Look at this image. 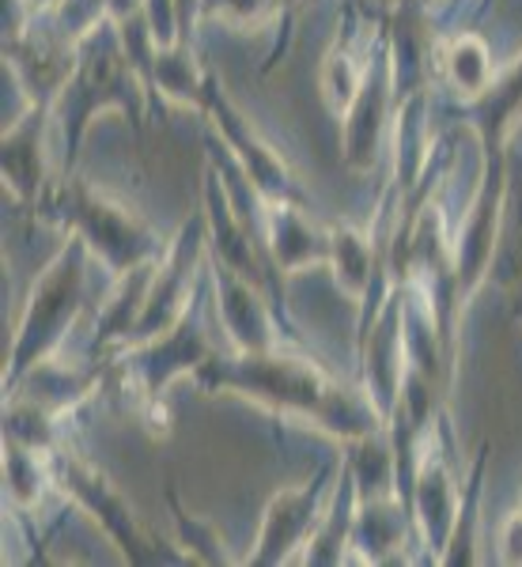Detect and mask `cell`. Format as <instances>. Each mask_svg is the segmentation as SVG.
Wrapping results in <instances>:
<instances>
[{"mask_svg":"<svg viewBox=\"0 0 522 567\" xmlns=\"http://www.w3.org/2000/svg\"><path fill=\"white\" fill-rule=\"evenodd\" d=\"M409 529H413V515H409L401 496L360 499L352 537H348V560H364V564L401 560L406 556Z\"/></svg>","mask_w":522,"mask_h":567,"instance_id":"obj_11","label":"cell"},{"mask_svg":"<svg viewBox=\"0 0 522 567\" xmlns=\"http://www.w3.org/2000/svg\"><path fill=\"white\" fill-rule=\"evenodd\" d=\"M213 355L216 349L205 329H201L197 315H186L163 337H152V341H144V344L122 349L117 371H122V379L133 386L136 405L144 409V405H152V401H163V393H167L174 379L197 374Z\"/></svg>","mask_w":522,"mask_h":567,"instance_id":"obj_7","label":"cell"},{"mask_svg":"<svg viewBox=\"0 0 522 567\" xmlns=\"http://www.w3.org/2000/svg\"><path fill=\"white\" fill-rule=\"evenodd\" d=\"M265 213H269L265 239H269L273 258L284 272L329 261V235H323L304 216V205H265Z\"/></svg>","mask_w":522,"mask_h":567,"instance_id":"obj_12","label":"cell"},{"mask_svg":"<svg viewBox=\"0 0 522 567\" xmlns=\"http://www.w3.org/2000/svg\"><path fill=\"white\" fill-rule=\"evenodd\" d=\"M194 382L208 393H239L265 413L318 427L337 443H356L364 435L387 432V420L368 393L341 386L323 363L284 349L216 352L194 374Z\"/></svg>","mask_w":522,"mask_h":567,"instance_id":"obj_1","label":"cell"},{"mask_svg":"<svg viewBox=\"0 0 522 567\" xmlns=\"http://www.w3.org/2000/svg\"><path fill=\"white\" fill-rule=\"evenodd\" d=\"M443 72L447 80L454 84V91L462 99H481L484 91L492 87V58H489V45H484L478 34H458V39L447 42L443 50Z\"/></svg>","mask_w":522,"mask_h":567,"instance_id":"obj_15","label":"cell"},{"mask_svg":"<svg viewBox=\"0 0 522 567\" xmlns=\"http://www.w3.org/2000/svg\"><path fill=\"white\" fill-rule=\"evenodd\" d=\"M216 299H219V326H224L232 352H269L277 344V322L262 299V288L243 280L235 269L216 261Z\"/></svg>","mask_w":522,"mask_h":567,"instance_id":"obj_9","label":"cell"},{"mask_svg":"<svg viewBox=\"0 0 522 567\" xmlns=\"http://www.w3.org/2000/svg\"><path fill=\"white\" fill-rule=\"evenodd\" d=\"M84 250L88 243L76 235L72 246H65L61 258L34 284L31 303L23 310V322L16 329L12 355H8L4 390H16L27 374L45 368L61 352L69 326L76 322L80 307H84Z\"/></svg>","mask_w":522,"mask_h":567,"instance_id":"obj_2","label":"cell"},{"mask_svg":"<svg viewBox=\"0 0 522 567\" xmlns=\"http://www.w3.org/2000/svg\"><path fill=\"white\" fill-rule=\"evenodd\" d=\"M519 515H522V507H519Z\"/></svg>","mask_w":522,"mask_h":567,"instance_id":"obj_20","label":"cell"},{"mask_svg":"<svg viewBox=\"0 0 522 567\" xmlns=\"http://www.w3.org/2000/svg\"><path fill=\"white\" fill-rule=\"evenodd\" d=\"M167 503L174 511V526H178V545L186 548L190 560L232 564V556H227V548H224V537H219L208 523H201V518L190 515V511L178 503V492H174V488H167Z\"/></svg>","mask_w":522,"mask_h":567,"instance_id":"obj_17","label":"cell"},{"mask_svg":"<svg viewBox=\"0 0 522 567\" xmlns=\"http://www.w3.org/2000/svg\"><path fill=\"white\" fill-rule=\"evenodd\" d=\"M484 462H489V451H481L478 458H473V470H470V481H465V488H462V503H458L454 534H451V545H447V553H443V564H473L478 560V553H473V537H478Z\"/></svg>","mask_w":522,"mask_h":567,"instance_id":"obj_16","label":"cell"},{"mask_svg":"<svg viewBox=\"0 0 522 567\" xmlns=\"http://www.w3.org/2000/svg\"><path fill=\"white\" fill-rule=\"evenodd\" d=\"M201 103H208V110H213V117H216L219 133H224L227 148L239 152L243 175L254 182V189H258V197L265 200V205H304V194L296 189L288 167L277 159V152L265 148V144L258 141V133L243 122L239 110L227 103L224 87H216L213 76H205V95H201Z\"/></svg>","mask_w":522,"mask_h":567,"instance_id":"obj_8","label":"cell"},{"mask_svg":"<svg viewBox=\"0 0 522 567\" xmlns=\"http://www.w3.org/2000/svg\"><path fill=\"white\" fill-rule=\"evenodd\" d=\"M284 4H296V0H284Z\"/></svg>","mask_w":522,"mask_h":567,"instance_id":"obj_19","label":"cell"},{"mask_svg":"<svg viewBox=\"0 0 522 567\" xmlns=\"http://www.w3.org/2000/svg\"><path fill=\"white\" fill-rule=\"evenodd\" d=\"M329 265L337 269V284L352 299H379L371 288L375 277V246L368 235L352 231V227H337L329 231Z\"/></svg>","mask_w":522,"mask_h":567,"instance_id":"obj_14","label":"cell"},{"mask_svg":"<svg viewBox=\"0 0 522 567\" xmlns=\"http://www.w3.org/2000/svg\"><path fill=\"white\" fill-rule=\"evenodd\" d=\"M458 503H462V488L454 481L451 432H447V416H439L420 439L413 481H409V515H413V529L424 545V560L443 564L454 534Z\"/></svg>","mask_w":522,"mask_h":567,"instance_id":"obj_5","label":"cell"},{"mask_svg":"<svg viewBox=\"0 0 522 567\" xmlns=\"http://www.w3.org/2000/svg\"><path fill=\"white\" fill-rule=\"evenodd\" d=\"M334 477H337V465L326 462L310 481L277 492V496L269 499V507H265L258 542H254L246 564L277 567V564L299 560V553L307 548L310 534L318 529L329 507V496H334V484L329 481Z\"/></svg>","mask_w":522,"mask_h":567,"instance_id":"obj_6","label":"cell"},{"mask_svg":"<svg viewBox=\"0 0 522 567\" xmlns=\"http://www.w3.org/2000/svg\"><path fill=\"white\" fill-rule=\"evenodd\" d=\"M45 205L65 219V224L76 227V235L88 243V250H95L99 261H103L114 277H125V272L141 269V265L155 261V254H160L152 235L144 231L125 208L110 205L103 194H91L80 182L58 189Z\"/></svg>","mask_w":522,"mask_h":567,"instance_id":"obj_4","label":"cell"},{"mask_svg":"<svg viewBox=\"0 0 522 567\" xmlns=\"http://www.w3.org/2000/svg\"><path fill=\"white\" fill-rule=\"evenodd\" d=\"M500 560L503 564H522V515H515L503 523V534H500Z\"/></svg>","mask_w":522,"mask_h":567,"instance_id":"obj_18","label":"cell"},{"mask_svg":"<svg viewBox=\"0 0 522 567\" xmlns=\"http://www.w3.org/2000/svg\"><path fill=\"white\" fill-rule=\"evenodd\" d=\"M50 477L53 488H61L65 496L76 503L80 511H88L99 526L106 529V537L125 553V560L133 564H174V560H190L186 553H171V548H160L136 526L130 503L122 499V492L110 484V477L103 470H95L84 454L69 451L65 443L53 446L50 454Z\"/></svg>","mask_w":522,"mask_h":567,"instance_id":"obj_3","label":"cell"},{"mask_svg":"<svg viewBox=\"0 0 522 567\" xmlns=\"http://www.w3.org/2000/svg\"><path fill=\"white\" fill-rule=\"evenodd\" d=\"M50 106H34L27 122H16L4 133V178L16 197L39 200L42 197V117Z\"/></svg>","mask_w":522,"mask_h":567,"instance_id":"obj_13","label":"cell"},{"mask_svg":"<svg viewBox=\"0 0 522 567\" xmlns=\"http://www.w3.org/2000/svg\"><path fill=\"white\" fill-rule=\"evenodd\" d=\"M390 95H393V61L382 50L379 58L368 65V76L360 84V95L345 114V159L352 167H371L375 152H379V133L387 125L390 114Z\"/></svg>","mask_w":522,"mask_h":567,"instance_id":"obj_10","label":"cell"}]
</instances>
